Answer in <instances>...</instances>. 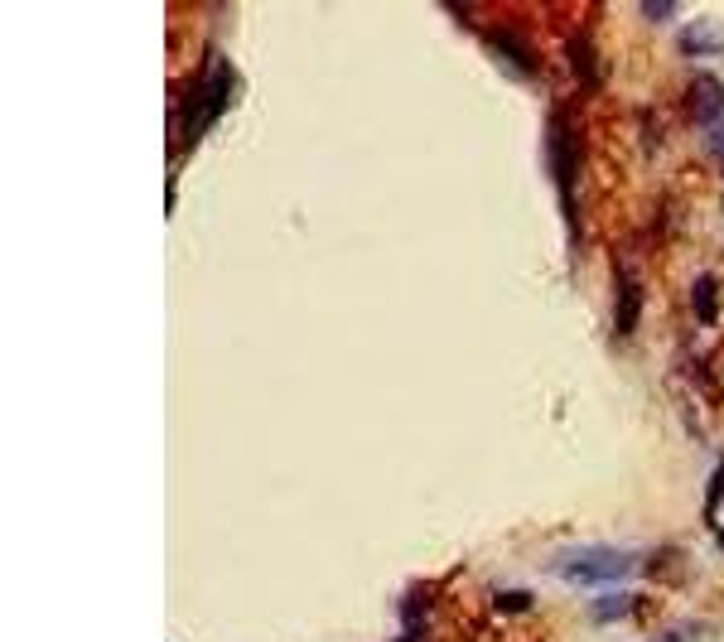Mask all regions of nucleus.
<instances>
[{"label":"nucleus","instance_id":"8","mask_svg":"<svg viewBox=\"0 0 724 642\" xmlns=\"http://www.w3.org/2000/svg\"><path fill=\"white\" fill-rule=\"evenodd\" d=\"M638 324V295H633V276L618 266V334H633Z\"/></svg>","mask_w":724,"mask_h":642},{"label":"nucleus","instance_id":"2","mask_svg":"<svg viewBox=\"0 0 724 642\" xmlns=\"http://www.w3.org/2000/svg\"><path fill=\"white\" fill-rule=\"evenodd\" d=\"M551 570L565 575L570 585L604 589V585H618V580L633 570V556H628V551H613V546H570V551H556V556H551Z\"/></svg>","mask_w":724,"mask_h":642},{"label":"nucleus","instance_id":"14","mask_svg":"<svg viewBox=\"0 0 724 642\" xmlns=\"http://www.w3.org/2000/svg\"><path fill=\"white\" fill-rule=\"evenodd\" d=\"M652 642H681V638H676V633H667V638H652Z\"/></svg>","mask_w":724,"mask_h":642},{"label":"nucleus","instance_id":"6","mask_svg":"<svg viewBox=\"0 0 724 642\" xmlns=\"http://www.w3.org/2000/svg\"><path fill=\"white\" fill-rule=\"evenodd\" d=\"M488 44H493V49H498V54L507 58L517 73H536V54H531L517 34H507V29H488Z\"/></svg>","mask_w":724,"mask_h":642},{"label":"nucleus","instance_id":"11","mask_svg":"<svg viewBox=\"0 0 724 642\" xmlns=\"http://www.w3.org/2000/svg\"><path fill=\"white\" fill-rule=\"evenodd\" d=\"M498 609H502V614H527V609H531V594H527V589H502V594H498Z\"/></svg>","mask_w":724,"mask_h":642},{"label":"nucleus","instance_id":"10","mask_svg":"<svg viewBox=\"0 0 724 642\" xmlns=\"http://www.w3.org/2000/svg\"><path fill=\"white\" fill-rule=\"evenodd\" d=\"M570 58H575V68H580V83L594 87V63H589V44H585V39H570Z\"/></svg>","mask_w":724,"mask_h":642},{"label":"nucleus","instance_id":"9","mask_svg":"<svg viewBox=\"0 0 724 642\" xmlns=\"http://www.w3.org/2000/svg\"><path fill=\"white\" fill-rule=\"evenodd\" d=\"M628 609H633L628 594H609V599H594L589 618H594V623H618V614H628Z\"/></svg>","mask_w":724,"mask_h":642},{"label":"nucleus","instance_id":"15","mask_svg":"<svg viewBox=\"0 0 724 642\" xmlns=\"http://www.w3.org/2000/svg\"><path fill=\"white\" fill-rule=\"evenodd\" d=\"M720 546H724V531H720Z\"/></svg>","mask_w":724,"mask_h":642},{"label":"nucleus","instance_id":"1","mask_svg":"<svg viewBox=\"0 0 724 642\" xmlns=\"http://www.w3.org/2000/svg\"><path fill=\"white\" fill-rule=\"evenodd\" d=\"M227 92H232V68L213 54V58H208V68H203L194 83H189L184 102H179V136H184V145H194V140L203 136L218 116H223Z\"/></svg>","mask_w":724,"mask_h":642},{"label":"nucleus","instance_id":"13","mask_svg":"<svg viewBox=\"0 0 724 642\" xmlns=\"http://www.w3.org/2000/svg\"><path fill=\"white\" fill-rule=\"evenodd\" d=\"M715 155L724 160V126H715Z\"/></svg>","mask_w":724,"mask_h":642},{"label":"nucleus","instance_id":"4","mask_svg":"<svg viewBox=\"0 0 724 642\" xmlns=\"http://www.w3.org/2000/svg\"><path fill=\"white\" fill-rule=\"evenodd\" d=\"M686 112H691V121H700V126H720V116H724V83L720 78L696 73V78H691V92H686Z\"/></svg>","mask_w":724,"mask_h":642},{"label":"nucleus","instance_id":"5","mask_svg":"<svg viewBox=\"0 0 724 642\" xmlns=\"http://www.w3.org/2000/svg\"><path fill=\"white\" fill-rule=\"evenodd\" d=\"M724 49V29L710 25V20H696V25L681 29V54H720Z\"/></svg>","mask_w":724,"mask_h":642},{"label":"nucleus","instance_id":"12","mask_svg":"<svg viewBox=\"0 0 724 642\" xmlns=\"http://www.w3.org/2000/svg\"><path fill=\"white\" fill-rule=\"evenodd\" d=\"M720 498H724V459L715 464V478H710V488H705V503H710L705 512H710V517H715V503H720Z\"/></svg>","mask_w":724,"mask_h":642},{"label":"nucleus","instance_id":"3","mask_svg":"<svg viewBox=\"0 0 724 642\" xmlns=\"http://www.w3.org/2000/svg\"><path fill=\"white\" fill-rule=\"evenodd\" d=\"M551 155H556V184H560V198H565V218L575 227V165H580V140H575V126H570V112H556V121H551Z\"/></svg>","mask_w":724,"mask_h":642},{"label":"nucleus","instance_id":"7","mask_svg":"<svg viewBox=\"0 0 724 642\" xmlns=\"http://www.w3.org/2000/svg\"><path fill=\"white\" fill-rule=\"evenodd\" d=\"M691 309H696L700 324H715V314H720V285H715V276H696V285H691Z\"/></svg>","mask_w":724,"mask_h":642}]
</instances>
